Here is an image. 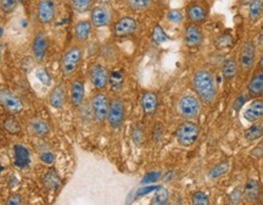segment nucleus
<instances>
[{
    "label": "nucleus",
    "instance_id": "obj_1",
    "mask_svg": "<svg viewBox=\"0 0 263 205\" xmlns=\"http://www.w3.org/2000/svg\"><path fill=\"white\" fill-rule=\"evenodd\" d=\"M191 87L195 95L204 104H212L217 99L218 89L215 76L207 69H196L191 76Z\"/></svg>",
    "mask_w": 263,
    "mask_h": 205
},
{
    "label": "nucleus",
    "instance_id": "obj_2",
    "mask_svg": "<svg viewBox=\"0 0 263 205\" xmlns=\"http://www.w3.org/2000/svg\"><path fill=\"white\" fill-rule=\"evenodd\" d=\"M82 58H83V49L80 44L71 45L63 52L60 63V71L63 78H71L77 72L82 63Z\"/></svg>",
    "mask_w": 263,
    "mask_h": 205
},
{
    "label": "nucleus",
    "instance_id": "obj_3",
    "mask_svg": "<svg viewBox=\"0 0 263 205\" xmlns=\"http://www.w3.org/2000/svg\"><path fill=\"white\" fill-rule=\"evenodd\" d=\"M201 102L200 99L195 94L180 95L178 98L175 109H177L178 115L184 120H196L201 113Z\"/></svg>",
    "mask_w": 263,
    "mask_h": 205
},
{
    "label": "nucleus",
    "instance_id": "obj_4",
    "mask_svg": "<svg viewBox=\"0 0 263 205\" xmlns=\"http://www.w3.org/2000/svg\"><path fill=\"white\" fill-rule=\"evenodd\" d=\"M200 132V126L194 120H185L178 126L174 136L178 144L184 146V148H189L198 142Z\"/></svg>",
    "mask_w": 263,
    "mask_h": 205
},
{
    "label": "nucleus",
    "instance_id": "obj_5",
    "mask_svg": "<svg viewBox=\"0 0 263 205\" xmlns=\"http://www.w3.org/2000/svg\"><path fill=\"white\" fill-rule=\"evenodd\" d=\"M125 119L124 102L119 96L110 99L109 111H107L106 121L112 130H118L122 127Z\"/></svg>",
    "mask_w": 263,
    "mask_h": 205
},
{
    "label": "nucleus",
    "instance_id": "obj_6",
    "mask_svg": "<svg viewBox=\"0 0 263 205\" xmlns=\"http://www.w3.org/2000/svg\"><path fill=\"white\" fill-rule=\"evenodd\" d=\"M110 99L106 93L99 90L90 99V110L92 115L98 124H104L106 121L107 111H109Z\"/></svg>",
    "mask_w": 263,
    "mask_h": 205
},
{
    "label": "nucleus",
    "instance_id": "obj_7",
    "mask_svg": "<svg viewBox=\"0 0 263 205\" xmlns=\"http://www.w3.org/2000/svg\"><path fill=\"white\" fill-rule=\"evenodd\" d=\"M256 55H257V48L256 43L253 40H246L242 44L240 49V54H239V70L241 72L247 73L252 70L256 63Z\"/></svg>",
    "mask_w": 263,
    "mask_h": 205
},
{
    "label": "nucleus",
    "instance_id": "obj_8",
    "mask_svg": "<svg viewBox=\"0 0 263 205\" xmlns=\"http://www.w3.org/2000/svg\"><path fill=\"white\" fill-rule=\"evenodd\" d=\"M109 70L99 63H94L88 69V78L96 90H102L109 86Z\"/></svg>",
    "mask_w": 263,
    "mask_h": 205
},
{
    "label": "nucleus",
    "instance_id": "obj_9",
    "mask_svg": "<svg viewBox=\"0 0 263 205\" xmlns=\"http://www.w3.org/2000/svg\"><path fill=\"white\" fill-rule=\"evenodd\" d=\"M210 9L204 2H191L185 8V17L189 22L201 25L209 17Z\"/></svg>",
    "mask_w": 263,
    "mask_h": 205
},
{
    "label": "nucleus",
    "instance_id": "obj_10",
    "mask_svg": "<svg viewBox=\"0 0 263 205\" xmlns=\"http://www.w3.org/2000/svg\"><path fill=\"white\" fill-rule=\"evenodd\" d=\"M112 21V11L109 4H99L90 10V22L95 28H102L109 26Z\"/></svg>",
    "mask_w": 263,
    "mask_h": 205
},
{
    "label": "nucleus",
    "instance_id": "obj_11",
    "mask_svg": "<svg viewBox=\"0 0 263 205\" xmlns=\"http://www.w3.org/2000/svg\"><path fill=\"white\" fill-rule=\"evenodd\" d=\"M138 29V22L130 16H124L115 22L112 27L113 36L117 38H125L134 34Z\"/></svg>",
    "mask_w": 263,
    "mask_h": 205
},
{
    "label": "nucleus",
    "instance_id": "obj_12",
    "mask_svg": "<svg viewBox=\"0 0 263 205\" xmlns=\"http://www.w3.org/2000/svg\"><path fill=\"white\" fill-rule=\"evenodd\" d=\"M55 0H39L37 4V20L40 25H50L55 19Z\"/></svg>",
    "mask_w": 263,
    "mask_h": 205
},
{
    "label": "nucleus",
    "instance_id": "obj_13",
    "mask_svg": "<svg viewBox=\"0 0 263 205\" xmlns=\"http://www.w3.org/2000/svg\"><path fill=\"white\" fill-rule=\"evenodd\" d=\"M184 44L190 49L199 48L203 44L204 34L203 29L196 23L189 22L188 25L184 27V34H183Z\"/></svg>",
    "mask_w": 263,
    "mask_h": 205
},
{
    "label": "nucleus",
    "instance_id": "obj_14",
    "mask_svg": "<svg viewBox=\"0 0 263 205\" xmlns=\"http://www.w3.org/2000/svg\"><path fill=\"white\" fill-rule=\"evenodd\" d=\"M0 105L14 115L20 114L23 110V102L21 99L9 89H0Z\"/></svg>",
    "mask_w": 263,
    "mask_h": 205
},
{
    "label": "nucleus",
    "instance_id": "obj_15",
    "mask_svg": "<svg viewBox=\"0 0 263 205\" xmlns=\"http://www.w3.org/2000/svg\"><path fill=\"white\" fill-rule=\"evenodd\" d=\"M49 48V40L43 32H38L33 38L32 42V55H33L34 60L38 63H42L45 59L46 53Z\"/></svg>",
    "mask_w": 263,
    "mask_h": 205
},
{
    "label": "nucleus",
    "instance_id": "obj_16",
    "mask_svg": "<svg viewBox=\"0 0 263 205\" xmlns=\"http://www.w3.org/2000/svg\"><path fill=\"white\" fill-rule=\"evenodd\" d=\"M244 119L250 124H255V122L259 121L263 119V99L255 98L250 104L245 108Z\"/></svg>",
    "mask_w": 263,
    "mask_h": 205
},
{
    "label": "nucleus",
    "instance_id": "obj_17",
    "mask_svg": "<svg viewBox=\"0 0 263 205\" xmlns=\"http://www.w3.org/2000/svg\"><path fill=\"white\" fill-rule=\"evenodd\" d=\"M140 107L146 117H151L156 114L157 107H159V98L156 93L144 92L140 96Z\"/></svg>",
    "mask_w": 263,
    "mask_h": 205
},
{
    "label": "nucleus",
    "instance_id": "obj_18",
    "mask_svg": "<svg viewBox=\"0 0 263 205\" xmlns=\"http://www.w3.org/2000/svg\"><path fill=\"white\" fill-rule=\"evenodd\" d=\"M84 94H86V89H84L83 80L81 78L73 80L71 87H70V101H71L72 107L80 108L83 104Z\"/></svg>",
    "mask_w": 263,
    "mask_h": 205
},
{
    "label": "nucleus",
    "instance_id": "obj_19",
    "mask_svg": "<svg viewBox=\"0 0 263 205\" xmlns=\"http://www.w3.org/2000/svg\"><path fill=\"white\" fill-rule=\"evenodd\" d=\"M247 95L252 99L263 95V70H257L251 76L247 83Z\"/></svg>",
    "mask_w": 263,
    "mask_h": 205
},
{
    "label": "nucleus",
    "instance_id": "obj_20",
    "mask_svg": "<svg viewBox=\"0 0 263 205\" xmlns=\"http://www.w3.org/2000/svg\"><path fill=\"white\" fill-rule=\"evenodd\" d=\"M28 130L31 132L32 136L38 137V138H43L50 131V126L46 120L42 119V117H33L31 119L28 124Z\"/></svg>",
    "mask_w": 263,
    "mask_h": 205
},
{
    "label": "nucleus",
    "instance_id": "obj_21",
    "mask_svg": "<svg viewBox=\"0 0 263 205\" xmlns=\"http://www.w3.org/2000/svg\"><path fill=\"white\" fill-rule=\"evenodd\" d=\"M259 193H261V188H259V183L257 182L255 178H248L245 183L244 190H242V197L247 203H256L259 199Z\"/></svg>",
    "mask_w": 263,
    "mask_h": 205
},
{
    "label": "nucleus",
    "instance_id": "obj_22",
    "mask_svg": "<svg viewBox=\"0 0 263 205\" xmlns=\"http://www.w3.org/2000/svg\"><path fill=\"white\" fill-rule=\"evenodd\" d=\"M92 22L88 20H81L76 23L75 31H73V36L77 43H86L89 39L90 33H92Z\"/></svg>",
    "mask_w": 263,
    "mask_h": 205
},
{
    "label": "nucleus",
    "instance_id": "obj_23",
    "mask_svg": "<svg viewBox=\"0 0 263 205\" xmlns=\"http://www.w3.org/2000/svg\"><path fill=\"white\" fill-rule=\"evenodd\" d=\"M15 153V166L20 169L27 168L31 163V155H29V150L22 144H16L14 146Z\"/></svg>",
    "mask_w": 263,
    "mask_h": 205
},
{
    "label": "nucleus",
    "instance_id": "obj_24",
    "mask_svg": "<svg viewBox=\"0 0 263 205\" xmlns=\"http://www.w3.org/2000/svg\"><path fill=\"white\" fill-rule=\"evenodd\" d=\"M48 101L50 107L54 108V109H61L63 107L66 101V93L61 84H57V86L52 88L50 94H49Z\"/></svg>",
    "mask_w": 263,
    "mask_h": 205
},
{
    "label": "nucleus",
    "instance_id": "obj_25",
    "mask_svg": "<svg viewBox=\"0 0 263 205\" xmlns=\"http://www.w3.org/2000/svg\"><path fill=\"white\" fill-rule=\"evenodd\" d=\"M239 71V64L234 58H228L222 65V76L226 81H232L236 77Z\"/></svg>",
    "mask_w": 263,
    "mask_h": 205
},
{
    "label": "nucleus",
    "instance_id": "obj_26",
    "mask_svg": "<svg viewBox=\"0 0 263 205\" xmlns=\"http://www.w3.org/2000/svg\"><path fill=\"white\" fill-rule=\"evenodd\" d=\"M109 86L113 93H119L124 86V75L119 70H113L109 75Z\"/></svg>",
    "mask_w": 263,
    "mask_h": 205
},
{
    "label": "nucleus",
    "instance_id": "obj_27",
    "mask_svg": "<svg viewBox=\"0 0 263 205\" xmlns=\"http://www.w3.org/2000/svg\"><path fill=\"white\" fill-rule=\"evenodd\" d=\"M263 15V0H251L248 4V21L256 23Z\"/></svg>",
    "mask_w": 263,
    "mask_h": 205
},
{
    "label": "nucleus",
    "instance_id": "obj_28",
    "mask_svg": "<svg viewBox=\"0 0 263 205\" xmlns=\"http://www.w3.org/2000/svg\"><path fill=\"white\" fill-rule=\"evenodd\" d=\"M263 137V124L262 122H255L245 131L244 138L247 142H256V140L261 139Z\"/></svg>",
    "mask_w": 263,
    "mask_h": 205
},
{
    "label": "nucleus",
    "instance_id": "obj_29",
    "mask_svg": "<svg viewBox=\"0 0 263 205\" xmlns=\"http://www.w3.org/2000/svg\"><path fill=\"white\" fill-rule=\"evenodd\" d=\"M3 127H4V130L7 131L9 134H13V136L20 134L22 131L21 124H20L19 120L15 117L14 114H13V115L5 117L4 122H3Z\"/></svg>",
    "mask_w": 263,
    "mask_h": 205
},
{
    "label": "nucleus",
    "instance_id": "obj_30",
    "mask_svg": "<svg viewBox=\"0 0 263 205\" xmlns=\"http://www.w3.org/2000/svg\"><path fill=\"white\" fill-rule=\"evenodd\" d=\"M154 0H125V5L133 13H143L151 8Z\"/></svg>",
    "mask_w": 263,
    "mask_h": 205
},
{
    "label": "nucleus",
    "instance_id": "obj_31",
    "mask_svg": "<svg viewBox=\"0 0 263 205\" xmlns=\"http://www.w3.org/2000/svg\"><path fill=\"white\" fill-rule=\"evenodd\" d=\"M228 169H229V164H228V161H221V163H218L217 165H215L212 169L209 170L207 176H209L210 180H216V178H219L223 175H226L228 172Z\"/></svg>",
    "mask_w": 263,
    "mask_h": 205
},
{
    "label": "nucleus",
    "instance_id": "obj_32",
    "mask_svg": "<svg viewBox=\"0 0 263 205\" xmlns=\"http://www.w3.org/2000/svg\"><path fill=\"white\" fill-rule=\"evenodd\" d=\"M151 39H153V42L156 45H162V44L168 42L169 38L160 25H155V27L153 28V33H151Z\"/></svg>",
    "mask_w": 263,
    "mask_h": 205
},
{
    "label": "nucleus",
    "instance_id": "obj_33",
    "mask_svg": "<svg viewBox=\"0 0 263 205\" xmlns=\"http://www.w3.org/2000/svg\"><path fill=\"white\" fill-rule=\"evenodd\" d=\"M93 2L94 0H70V4H71L72 9L76 13L84 14L87 11L92 10Z\"/></svg>",
    "mask_w": 263,
    "mask_h": 205
},
{
    "label": "nucleus",
    "instance_id": "obj_34",
    "mask_svg": "<svg viewBox=\"0 0 263 205\" xmlns=\"http://www.w3.org/2000/svg\"><path fill=\"white\" fill-rule=\"evenodd\" d=\"M44 184H45L46 188L50 190L58 188V186H60V177H58L54 170H51V171H49L48 174L44 176Z\"/></svg>",
    "mask_w": 263,
    "mask_h": 205
},
{
    "label": "nucleus",
    "instance_id": "obj_35",
    "mask_svg": "<svg viewBox=\"0 0 263 205\" xmlns=\"http://www.w3.org/2000/svg\"><path fill=\"white\" fill-rule=\"evenodd\" d=\"M34 75H36V78L43 86L50 87L52 83V78L50 76V73L48 72V70L44 69V67H37L36 71H34Z\"/></svg>",
    "mask_w": 263,
    "mask_h": 205
},
{
    "label": "nucleus",
    "instance_id": "obj_36",
    "mask_svg": "<svg viewBox=\"0 0 263 205\" xmlns=\"http://www.w3.org/2000/svg\"><path fill=\"white\" fill-rule=\"evenodd\" d=\"M184 17H185V15L183 14V11L177 10V9L169 10L168 13L166 14V19H167V21L173 23V25H180V23L184 21Z\"/></svg>",
    "mask_w": 263,
    "mask_h": 205
},
{
    "label": "nucleus",
    "instance_id": "obj_37",
    "mask_svg": "<svg viewBox=\"0 0 263 205\" xmlns=\"http://www.w3.org/2000/svg\"><path fill=\"white\" fill-rule=\"evenodd\" d=\"M191 203L194 205H207L210 204V198L203 190H196L192 193Z\"/></svg>",
    "mask_w": 263,
    "mask_h": 205
},
{
    "label": "nucleus",
    "instance_id": "obj_38",
    "mask_svg": "<svg viewBox=\"0 0 263 205\" xmlns=\"http://www.w3.org/2000/svg\"><path fill=\"white\" fill-rule=\"evenodd\" d=\"M167 203H168V192L166 189L159 190V192L154 195L153 200H151V204H155V205H162Z\"/></svg>",
    "mask_w": 263,
    "mask_h": 205
},
{
    "label": "nucleus",
    "instance_id": "obj_39",
    "mask_svg": "<svg viewBox=\"0 0 263 205\" xmlns=\"http://www.w3.org/2000/svg\"><path fill=\"white\" fill-rule=\"evenodd\" d=\"M19 0H0V9L4 14H11L16 9Z\"/></svg>",
    "mask_w": 263,
    "mask_h": 205
},
{
    "label": "nucleus",
    "instance_id": "obj_40",
    "mask_svg": "<svg viewBox=\"0 0 263 205\" xmlns=\"http://www.w3.org/2000/svg\"><path fill=\"white\" fill-rule=\"evenodd\" d=\"M132 138H133V142L136 143L137 145L142 144L143 140H144V132H143L140 126H134L133 130H132Z\"/></svg>",
    "mask_w": 263,
    "mask_h": 205
},
{
    "label": "nucleus",
    "instance_id": "obj_41",
    "mask_svg": "<svg viewBox=\"0 0 263 205\" xmlns=\"http://www.w3.org/2000/svg\"><path fill=\"white\" fill-rule=\"evenodd\" d=\"M40 161L45 165H51L55 161V155L50 151H44V153L40 154Z\"/></svg>",
    "mask_w": 263,
    "mask_h": 205
},
{
    "label": "nucleus",
    "instance_id": "obj_42",
    "mask_svg": "<svg viewBox=\"0 0 263 205\" xmlns=\"http://www.w3.org/2000/svg\"><path fill=\"white\" fill-rule=\"evenodd\" d=\"M22 203V198L20 194H11L8 199L9 205H20Z\"/></svg>",
    "mask_w": 263,
    "mask_h": 205
},
{
    "label": "nucleus",
    "instance_id": "obj_43",
    "mask_svg": "<svg viewBox=\"0 0 263 205\" xmlns=\"http://www.w3.org/2000/svg\"><path fill=\"white\" fill-rule=\"evenodd\" d=\"M256 48H257V52L263 53V27H262L261 31H259L258 37H257V40H256Z\"/></svg>",
    "mask_w": 263,
    "mask_h": 205
},
{
    "label": "nucleus",
    "instance_id": "obj_44",
    "mask_svg": "<svg viewBox=\"0 0 263 205\" xmlns=\"http://www.w3.org/2000/svg\"><path fill=\"white\" fill-rule=\"evenodd\" d=\"M257 70H263V54L258 60V64H257Z\"/></svg>",
    "mask_w": 263,
    "mask_h": 205
},
{
    "label": "nucleus",
    "instance_id": "obj_45",
    "mask_svg": "<svg viewBox=\"0 0 263 205\" xmlns=\"http://www.w3.org/2000/svg\"><path fill=\"white\" fill-rule=\"evenodd\" d=\"M96 2H98L99 4H110L111 0H96Z\"/></svg>",
    "mask_w": 263,
    "mask_h": 205
},
{
    "label": "nucleus",
    "instance_id": "obj_46",
    "mask_svg": "<svg viewBox=\"0 0 263 205\" xmlns=\"http://www.w3.org/2000/svg\"><path fill=\"white\" fill-rule=\"evenodd\" d=\"M2 54H3V45L2 43H0V58H2Z\"/></svg>",
    "mask_w": 263,
    "mask_h": 205
},
{
    "label": "nucleus",
    "instance_id": "obj_47",
    "mask_svg": "<svg viewBox=\"0 0 263 205\" xmlns=\"http://www.w3.org/2000/svg\"><path fill=\"white\" fill-rule=\"evenodd\" d=\"M191 2H204V0H191Z\"/></svg>",
    "mask_w": 263,
    "mask_h": 205
},
{
    "label": "nucleus",
    "instance_id": "obj_48",
    "mask_svg": "<svg viewBox=\"0 0 263 205\" xmlns=\"http://www.w3.org/2000/svg\"><path fill=\"white\" fill-rule=\"evenodd\" d=\"M3 171V168H2V165H0V172H2Z\"/></svg>",
    "mask_w": 263,
    "mask_h": 205
},
{
    "label": "nucleus",
    "instance_id": "obj_49",
    "mask_svg": "<svg viewBox=\"0 0 263 205\" xmlns=\"http://www.w3.org/2000/svg\"><path fill=\"white\" fill-rule=\"evenodd\" d=\"M261 201H262V204H263V197H262V199H261Z\"/></svg>",
    "mask_w": 263,
    "mask_h": 205
}]
</instances>
